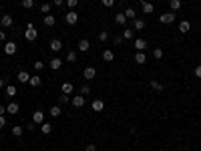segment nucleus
I'll use <instances>...</instances> for the list:
<instances>
[{"label":"nucleus","instance_id":"nucleus-1","mask_svg":"<svg viewBox=\"0 0 201 151\" xmlns=\"http://www.w3.org/2000/svg\"><path fill=\"white\" fill-rule=\"evenodd\" d=\"M159 20H161L163 24H171V22H175V12H163L159 16Z\"/></svg>","mask_w":201,"mask_h":151},{"label":"nucleus","instance_id":"nucleus-2","mask_svg":"<svg viewBox=\"0 0 201 151\" xmlns=\"http://www.w3.org/2000/svg\"><path fill=\"white\" fill-rule=\"evenodd\" d=\"M36 28H34L32 22H28V26H26V40H36Z\"/></svg>","mask_w":201,"mask_h":151},{"label":"nucleus","instance_id":"nucleus-3","mask_svg":"<svg viewBox=\"0 0 201 151\" xmlns=\"http://www.w3.org/2000/svg\"><path fill=\"white\" fill-rule=\"evenodd\" d=\"M82 77L89 79V81H91V79H95V77H97V68H95V67H86L85 73H82Z\"/></svg>","mask_w":201,"mask_h":151},{"label":"nucleus","instance_id":"nucleus-4","mask_svg":"<svg viewBox=\"0 0 201 151\" xmlns=\"http://www.w3.org/2000/svg\"><path fill=\"white\" fill-rule=\"evenodd\" d=\"M12 22H14V20H12V16H10V14H4L2 18H0V24H2V28H8V26H12Z\"/></svg>","mask_w":201,"mask_h":151},{"label":"nucleus","instance_id":"nucleus-5","mask_svg":"<svg viewBox=\"0 0 201 151\" xmlns=\"http://www.w3.org/2000/svg\"><path fill=\"white\" fill-rule=\"evenodd\" d=\"M64 20H67L68 24H77L79 14H77V12H67V14H64Z\"/></svg>","mask_w":201,"mask_h":151},{"label":"nucleus","instance_id":"nucleus-6","mask_svg":"<svg viewBox=\"0 0 201 151\" xmlns=\"http://www.w3.org/2000/svg\"><path fill=\"white\" fill-rule=\"evenodd\" d=\"M32 121L36 123V125H42V123H44V113H42V111H34Z\"/></svg>","mask_w":201,"mask_h":151},{"label":"nucleus","instance_id":"nucleus-7","mask_svg":"<svg viewBox=\"0 0 201 151\" xmlns=\"http://www.w3.org/2000/svg\"><path fill=\"white\" fill-rule=\"evenodd\" d=\"M48 67L53 68V71H58V68L62 67V61H60V59H57V57H54V59H50V61H48Z\"/></svg>","mask_w":201,"mask_h":151},{"label":"nucleus","instance_id":"nucleus-8","mask_svg":"<svg viewBox=\"0 0 201 151\" xmlns=\"http://www.w3.org/2000/svg\"><path fill=\"white\" fill-rule=\"evenodd\" d=\"M82 105H85V95H77V97L72 99V107H77V109H81Z\"/></svg>","mask_w":201,"mask_h":151},{"label":"nucleus","instance_id":"nucleus-9","mask_svg":"<svg viewBox=\"0 0 201 151\" xmlns=\"http://www.w3.org/2000/svg\"><path fill=\"white\" fill-rule=\"evenodd\" d=\"M133 44H135V49L139 50V53H143V50L147 49V40H143V39H137Z\"/></svg>","mask_w":201,"mask_h":151},{"label":"nucleus","instance_id":"nucleus-10","mask_svg":"<svg viewBox=\"0 0 201 151\" xmlns=\"http://www.w3.org/2000/svg\"><path fill=\"white\" fill-rule=\"evenodd\" d=\"M115 22L119 26H125V24H127V16H125L123 12H117V14H115Z\"/></svg>","mask_w":201,"mask_h":151},{"label":"nucleus","instance_id":"nucleus-11","mask_svg":"<svg viewBox=\"0 0 201 151\" xmlns=\"http://www.w3.org/2000/svg\"><path fill=\"white\" fill-rule=\"evenodd\" d=\"M4 53L8 54V57H10V54H14L16 53V42H6L4 44Z\"/></svg>","mask_w":201,"mask_h":151},{"label":"nucleus","instance_id":"nucleus-12","mask_svg":"<svg viewBox=\"0 0 201 151\" xmlns=\"http://www.w3.org/2000/svg\"><path fill=\"white\" fill-rule=\"evenodd\" d=\"M18 109H20V105H18V103H14V101H12V103H8L6 111H8L10 115H16V113H18Z\"/></svg>","mask_w":201,"mask_h":151},{"label":"nucleus","instance_id":"nucleus-13","mask_svg":"<svg viewBox=\"0 0 201 151\" xmlns=\"http://www.w3.org/2000/svg\"><path fill=\"white\" fill-rule=\"evenodd\" d=\"M105 109V103L100 101V99H97V101H93V111H97V113H100Z\"/></svg>","mask_w":201,"mask_h":151},{"label":"nucleus","instance_id":"nucleus-14","mask_svg":"<svg viewBox=\"0 0 201 151\" xmlns=\"http://www.w3.org/2000/svg\"><path fill=\"white\" fill-rule=\"evenodd\" d=\"M135 63H137V64H145V63H147V54H145V53H137V54H135Z\"/></svg>","mask_w":201,"mask_h":151},{"label":"nucleus","instance_id":"nucleus-15","mask_svg":"<svg viewBox=\"0 0 201 151\" xmlns=\"http://www.w3.org/2000/svg\"><path fill=\"white\" fill-rule=\"evenodd\" d=\"M48 44H50V49H53L54 53L62 49V42H60V40H58V39H53V40H50V42H48Z\"/></svg>","mask_w":201,"mask_h":151},{"label":"nucleus","instance_id":"nucleus-16","mask_svg":"<svg viewBox=\"0 0 201 151\" xmlns=\"http://www.w3.org/2000/svg\"><path fill=\"white\" fill-rule=\"evenodd\" d=\"M143 28H145V20L135 18V20H133V30H143Z\"/></svg>","mask_w":201,"mask_h":151},{"label":"nucleus","instance_id":"nucleus-17","mask_svg":"<svg viewBox=\"0 0 201 151\" xmlns=\"http://www.w3.org/2000/svg\"><path fill=\"white\" fill-rule=\"evenodd\" d=\"M89 49H91V42H89L86 39H82L81 42H79V50H82V53H86Z\"/></svg>","mask_w":201,"mask_h":151},{"label":"nucleus","instance_id":"nucleus-18","mask_svg":"<svg viewBox=\"0 0 201 151\" xmlns=\"http://www.w3.org/2000/svg\"><path fill=\"white\" fill-rule=\"evenodd\" d=\"M141 8H143V12L145 14H151V12H153V4H149V2H141Z\"/></svg>","mask_w":201,"mask_h":151},{"label":"nucleus","instance_id":"nucleus-19","mask_svg":"<svg viewBox=\"0 0 201 151\" xmlns=\"http://www.w3.org/2000/svg\"><path fill=\"white\" fill-rule=\"evenodd\" d=\"M18 81H20V83H28V81H30V75L26 73V71H20V73H18Z\"/></svg>","mask_w":201,"mask_h":151},{"label":"nucleus","instance_id":"nucleus-20","mask_svg":"<svg viewBox=\"0 0 201 151\" xmlns=\"http://www.w3.org/2000/svg\"><path fill=\"white\" fill-rule=\"evenodd\" d=\"M40 129H42L44 135H50V133H53V123H42V127H40Z\"/></svg>","mask_w":201,"mask_h":151},{"label":"nucleus","instance_id":"nucleus-21","mask_svg":"<svg viewBox=\"0 0 201 151\" xmlns=\"http://www.w3.org/2000/svg\"><path fill=\"white\" fill-rule=\"evenodd\" d=\"M113 59H115V54H113V50H105V53H103V61H105V63H111Z\"/></svg>","mask_w":201,"mask_h":151},{"label":"nucleus","instance_id":"nucleus-22","mask_svg":"<svg viewBox=\"0 0 201 151\" xmlns=\"http://www.w3.org/2000/svg\"><path fill=\"white\" fill-rule=\"evenodd\" d=\"M54 22H57V18H54L53 14H46V16H44V24H46V26H54Z\"/></svg>","mask_w":201,"mask_h":151},{"label":"nucleus","instance_id":"nucleus-23","mask_svg":"<svg viewBox=\"0 0 201 151\" xmlns=\"http://www.w3.org/2000/svg\"><path fill=\"white\" fill-rule=\"evenodd\" d=\"M189 28H191V24H189V22H187V20H183L181 24H179V30H181V34L189 32Z\"/></svg>","mask_w":201,"mask_h":151},{"label":"nucleus","instance_id":"nucleus-24","mask_svg":"<svg viewBox=\"0 0 201 151\" xmlns=\"http://www.w3.org/2000/svg\"><path fill=\"white\" fill-rule=\"evenodd\" d=\"M40 83H42V79H40V77H30V81H28L30 87H38Z\"/></svg>","mask_w":201,"mask_h":151},{"label":"nucleus","instance_id":"nucleus-25","mask_svg":"<svg viewBox=\"0 0 201 151\" xmlns=\"http://www.w3.org/2000/svg\"><path fill=\"white\" fill-rule=\"evenodd\" d=\"M127 18H131V20H135V16H137V12H135L133 8H125V12H123Z\"/></svg>","mask_w":201,"mask_h":151},{"label":"nucleus","instance_id":"nucleus-26","mask_svg":"<svg viewBox=\"0 0 201 151\" xmlns=\"http://www.w3.org/2000/svg\"><path fill=\"white\" fill-rule=\"evenodd\" d=\"M22 131H24L22 125H14V127H12V135H14V137H20V135H22Z\"/></svg>","mask_w":201,"mask_h":151},{"label":"nucleus","instance_id":"nucleus-27","mask_svg":"<svg viewBox=\"0 0 201 151\" xmlns=\"http://www.w3.org/2000/svg\"><path fill=\"white\" fill-rule=\"evenodd\" d=\"M149 85H151V89H155V91H159V93H161V91H165V87H163L161 83H157V81H151Z\"/></svg>","mask_w":201,"mask_h":151},{"label":"nucleus","instance_id":"nucleus-28","mask_svg":"<svg viewBox=\"0 0 201 151\" xmlns=\"http://www.w3.org/2000/svg\"><path fill=\"white\" fill-rule=\"evenodd\" d=\"M169 6H171V10H179L181 8V0H169Z\"/></svg>","mask_w":201,"mask_h":151},{"label":"nucleus","instance_id":"nucleus-29","mask_svg":"<svg viewBox=\"0 0 201 151\" xmlns=\"http://www.w3.org/2000/svg\"><path fill=\"white\" fill-rule=\"evenodd\" d=\"M16 93H18V91H16V87H12V85H10V87H6V95H8L10 99L16 97Z\"/></svg>","mask_w":201,"mask_h":151},{"label":"nucleus","instance_id":"nucleus-30","mask_svg":"<svg viewBox=\"0 0 201 151\" xmlns=\"http://www.w3.org/2000/svg\"><path fill=\"white\" fill-rule=\"evenodd\" d=\"M99 40H100V42H107V40H109V32H107V30H100V32H99Z\"/></svg>","mask_w":201,"mask_h":151},{"label":"nucleus","instance_id":"nucleus-31","mask_svg":"<svg viewBox=\"0 0 201 151\" xmlns=\"http://www.w3.org/2000/svg\"><path fill=\"white\" fill-rule=\"evenodd\" d=\"M40 12H44V16L50 14V4H48V2H44V4L40 6Z\"/></svg>","mask_w":201,"mask_h":151},{"label":"nucleus","instance_id":"nucleus-32","mask_svg":"<svg viewBox=\"0 0 201 151\" xmlns=\"http://www.w3.org/2000/svg\"><path fill=\"white\" fill-rule=\"evenodd\" d=\"M67 61H68V63H77V53H72V50H71V53L67 54Z\"/></svg>","mask_w":201,"mask_h":151},{"label":"nucleus","instance_id":"nucleus-33","mask_svg":"<svg viewBox=\"0 0 201 151\" xmlns=\"http://www.w3.org/2000/svg\"><path fill=\"white\" fill-rule=\"evenodd\" d=\"M58 103H60V105H67V103H68V95H67V93H62L60 97H58Z\"/></svg>","mask_w":201,"mask_h":151},{"label":"nucleus","instance_id":"nucleus-34","mask_svg":"<svg viewBox=\"0 0 201 151\" xmlns=\"http://www.w3.org/2000/svg\"><path fill=\"white\" fill-rule=\"evenodd\" d=\"M22 6H24L26 10H30V8L34 6V0H22Z\"/></svg>","mask_w":201,"mask_h":151},{"label":"nucleus","instance_id":"nucleus-35","mask_svg":"<svg viewBox=\"0 0 201 151\" xmlns=\"http://www.w3.org/2000/svg\"><path fill=\"white\" fill-rule=\"evenodd\" d=\"M62 93H67V95H68V93H72V85L71 83H64V85H62Z\"/></svg>","mask_w":201,"mask_h":151},{"label":"nucleus","instance_id":"nucleus-36","mask_svg":"<svg viewBox=\"0 0 201 151\" xmlns=\"http://www.w3.org/2000/svg\"><path fill=\"white\" fill-rule=\"evenodd\" d=\"M123 39H133V30H131V28H125L123 30Z\"/></svg>","mask_w":201,"mask_h":151},{"label":"nucleus","instance_id":"nucleus-37","mask_svg":"<svg viewBox=\"0 0 201 151\" xmlns=\"http://www.w3.org/2000/svg\"><path fill=\"white\" fill-rule=\"evenodd\" d=\"M67 6H68V8H77V6H79V0H67Z\"/></svg>","mask_w":201,"mask_h":151},{"label":"nucleus","instance_id":"nucleus-38","mask_svg":"<svg viewBox=\"0 0 201 151\" xmlns=\"http://www.w3.org/2000/svg\"><path fill=\"white\" fill-rule=\"evenodd\" d=\"M60 107H53V109H50V115H53V117H58V115H60Z\"/></svg>","mask_w":201,"mask_h":151},{"label":"nucleus","instance_id":"nucleus-39","mask_svg":"<svg viewBox=\"0 0 201 151\" xmlns=\"http://www.w3.org/2000/svg\"><path fill=\"white\" fill-rule=\"evenodd\" d=\"M34 68H36V71H42L44 63H42V61H34Z\"/></svg>","mask_w":201,"mask_h":151},{"label":"nucleus","instance_id":"nucleus-40","mask_svg":"<svg viewBox=\"0 0 201 151\" xmlns=\"http://www.w3.org/2000/svg\"><path fill=\"white\" fill-rule=\"evenodd\" d=\"M153 57H155V59H163V50L161 49H155L153 50Z\"/></svg>","mask_w":201,"mask_h":151},{"label":"nucleus","instance_id":"nucleus-41","mask_svg":"<svg viewBox=\"0 0 201 151\" xmlns=\"http://www.w3.org/2000/svg\"><path fill=\"white\" fill-rule=\"evenodd\" d=\"M89 93H91V87H86V85H82V87H81V95H85V97H86Z\"/></svg>","mask_w":201,"mask_h":151},{"label":"nucleus","instance_id":"nucleus-42","mask_svg":"<svg viewBox=\"0 0 201 151\" xmlns=\"http://www.w3.org/2000/svg\"><path fill=\"white\" fill-rule=\"evenodd\" d=\"M34 127H36V123H26V129H28V131H34Z\"/></svg>","mask_w":201,"mask_h":151},{"label":"nucleus","instance_id":"nucleus-43","mask_svg":"<svg viewBox=\"0 0 201 151\" xmlns=\"http://www.w3.org/2000/svg\"><path fill=\"white\" fill-rule=\"evenodd\" d=\"M103 4H105L107 8H109V6H113V4H115V0H103Z\"/></svg>","mask_w":201,"mask_h":151},{"label":"nucleus","instance_id":"nucleus-44","mask_svg":"<svg viewBox=\"0 0 201 151\" xmlns=\"http://www.w3.org/2000/svg\"><path fill=\"white\" fill-rule=\"evenodd\" d=\"M85 151H95V145H93V143H89V145L85 147Z\"/></svg>","mask_w":201,"mask_h":151},{"label":"nucleus","instance_id":"nucleus-45","mask_svg":"<svg viewBox=\"0 0 201 151\" xmlns=\"http://www.w3.org/2000/svg\"><path fill=\"white\" fill-rule=\"evenodd\" d=\"M0 40H6V30H0Z\"/></svg>","mask_w":201,"mask_h":151},{"label":"nucleus","instance_id":"nucleus-46","mask_svg":"<svg viewBox=\"0 0 201 151\" xmlns=\"http://www.w3.org/2000/svg\"><path fill=\"white\" fill-rule=\"evenodd\" d=\"M53 2H54V6H62V4H64V0H53Z\"/></svg>","mask_w":201,"mask_h":151},{"label":"nucleus","instance_id":"nucleus-47","mask_svg":"<svg viewBox=\"0 0 201 151\" xmlns=\"http://www.w3.org/2000/svg\"><path fill=\"white\" fill-rule=\"evenodd\" d=\"M123 42V36H115V44H121Z\"/></svg>","mask_w":201,"mask_h":151},{"label":"nucleus","instance_id":"nucleus-48","mask_svg":"<svg viewBox=\"0 0 201 151\" xmlns=\"http://www.w3.org/2000/svg\"><path fill=\"white\" fill-rule=\"evenodd\" d=\"M195 77H201V67H195Z\"/></svg>","mask_w":201,"mask_h":151},{"label":"nucleus","instance_id":"nucleus-49","mask_svg":"<svg viewBox=\"0 0 201 151\" xmlns=\"http://www.w3.org/2000/svg\"><path fill=\"white\" fill-rule=\"evenodd\" d=\"M4 111H6V107H4V105H0V117L4 115Z\"/></svg>","mask_w":201,"mask_h":151},{"label":"nucleus","instance_id":"nucleus-50","mask_svg":"<svg viewBox=\"0 0 201 151\" xmlns=\"http://www.w3.org/2000/svg\"><path fill=\"white\" fill-rule=\"evenodd\" d=\"M6 125V121H4V117H0V129H2V127Z\"/></svg>","mask_w":201,"mask_h":151},{"label":"nucleus","instance_id":"nucleus-51","mask_svg":"<svg viewBox=\"0 0 201 151\" xmlns=\"http://www.w3.org/2000/svg\"><path fill=\"white\" fill-rule=\"evenodd\" d=\"M4 87V79H0V89Z\"/></svg>","mask_w":201,"mask_h":151},{"label":"nucleus","instance_id":"nucleus-52","mask_svg":"<svg viewBox=\"0 0 201 151\" xmlns=\"http://www.w3.org/2000/svg\"><path fill=\"white\" fill-rule=\"evenodd\" d=\"M199 59H201V53H199Z\"/></svg>","mask_w":201,"mask_h":151}]
</instances>
